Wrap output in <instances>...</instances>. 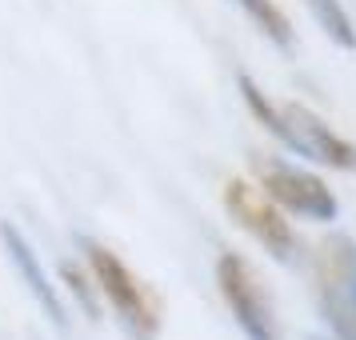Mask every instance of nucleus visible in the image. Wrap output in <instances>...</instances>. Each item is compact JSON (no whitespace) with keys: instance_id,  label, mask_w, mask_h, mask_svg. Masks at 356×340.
<instances>
[{"instance_id":"5","label":"nucleus","mask_w":356,"mask_h":340,"mask_svg":"<svg viewBox=\"0 0 356 340\" xmlns=\"http://www.w3.org/2000/svg\"><path fill=\"white\" fill-rule=\"evenodd\" d=\"M280 120H284V148L296 152V156H308V161H321L328 168H344L353 172L356 168V148L337 136V132L324 124L316 113H308L305 104H284L280 108Z\"/></svg>"},{"instance_id":"9","label":"nucleus","mask_w":356,"mask_h":340,"mask_svg":"<svg viewBox=\"0 0 356 340\" xmlns=\"http://www.w3.org/2000/svg\"><path fill=\"white\" fill-rule=\"evenodd\" d=\"M60 276H65V284H68V292L76 296V305L84 308V316L88 321H100V308H97V292H92V284L84 280V273L72 264V260H65L60 264Z\"/></svg>"},{"instance_id":"3","label":"nucleus","mask_w":356,"mask_h":340,"mask_svg":"<svg viewBox=\"0 0 356 340\" xmlns=\"http://www.w3.org/2000/svg\"><path fill=\"white\" fill-rule=\"evenodd\" d=\"M225 204H228V212H232V220H236L244 232H252L276 260L292 257L296 236H292V228H289V220H284L280 204H276L268 193H260L257 184H248V180H228Z\"/></svg>"},{"instance_id":"8","label":"nucleus","mask_w":356,"mask_h":340,"mask_svg":"<svg viewBox=\"0 0 356 340\" xmlns=\"http://www.w3.org/2000/svg\"><path fill=\"white\" fill-rule=\"evenodd\" d=\"M305 4H308V13H312V20L337 40L340 49L356 52V29H353V20H348V13H344L340 0H305Z\"/></svg>"},{"instance_id":"1","label":"nucleus","mask_w":356,"mask_h":340,"mask_svg":"<svg viewBox=\"0 0 356 340\" xmlns=\"http://www.w3.org/2000/svg\"><path fill=\"white\" fill-rule=\"evenodd\" d=\"M81 248H84V257H88V264H92V273H97V289L108 296V305L116 308V316L129 328V337L152 340L156 328H161V316H156V300L136 280V273L116 257L113 248L88 241V236H81Z\"/></svg>"},{"instance_id":"2","label":"nucleus","mask_w":356,"mask_h":340,"mask_svg":"<svg viewBox=\"0 0 356 340\" xmlns=\"http://www.w3.org/2000/svg\"><path fill=\"white\" fill-rule=\"evenodd\" d=\"M216 284H220V296H225V305L232 308V316H236L244 337L248 340H280L276 321H273V305H268V296L260 292L257 276L244 264V257L225 252V257L216 260Z\"/></svg>"},{"instance_id":"6","label":"nucleus","mask_w":356,"mask_h":340,"mask_svg":"<svg viewBox=\"0 0 356 340\" xmlns=\"http://www.w3.org/2000/svg\"><path fill=\"white\" fill-rule=\"evenodd\" d=\"M0 241H4V252H8V260L17 264L20 280H24V289L33 292V300L40 308H44V316H49L60 332L68 328V312H65V300L56 296V289L49 284V276H44V268H40V260H36L33 244L20 236L17 225H8V220H0Z\"/></svg>"},{"instance_id":"7","label":"nucleus","mask_w":356,"mask_h":340,"mask_svg":"<svg viewBox=\"0 0 356 340\" xmlns=\"http://www.w3.org/2000/svg\"><path fill=\"white\" fill-rule=\"evenodd\" d=\"M236 4H241L244 17L252 20V24L273 40L276 49H284V52L292 49V24H289V17L276 8L273 0H236Z\"/></svg>"},{"instance_id":"4","label":"nucleus","mask_w":356,"mask_h":340,"mask_svg":"<svg viewBox=\"0 0 356 340\" xmlns=\"http://www.w3.org/2000/svg\"><path fill=\"white\" fill-rule=\"evenodd\" d=\"M260 177H264V193L273 196L280 209L308 216V220H337L340 204L321 177H312V172H305L289 161H264Z\"/></svg>"}]
</instances>
